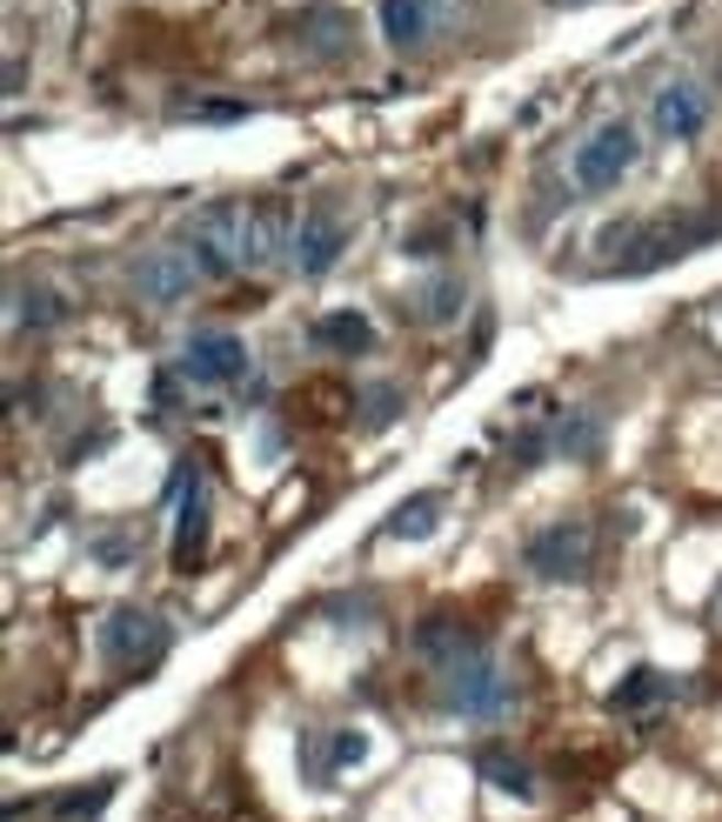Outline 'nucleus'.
<instances>
[{
    "mask_svg": "<svg viewBox=\"0 0 722 822\" xmlns=\"http://www.w3.org/2000/svg\"><path fill=\"white\" fill-rule=\"evenodd\" d=\"M709 227H682V221H629V227H609L602 248L615 255L622 275H656L669 262H682Z\"/></svg>",
    "mask_w": 722,
    "mask_h": 822,
    "instance_id": "obj_1",
    "label": "nucleus"
},
{
    "mask_svg": "<svg viewBox=\"0 0 722 822\" xmlns=\"http://www.w3.org/2000/svg\"><path fill=\"white\" fill-rule=\"evenodd\" d=\"M635 154H642V134H635V121H602V127H589V141L576 147V160H569V181L582 188V195H609V188H622V175L635 168Z\"/></svg>",
    "mask_w": 722,
    "mask_h": 822,
    "instance_id": "obj_2",
    "label": "nucleus"
},
{
    "mask_svg": "<svg viewBox=\"0 0 722 822\" xmlns=\"http://www.w3.org/2000/svg\"><path fill=\"white\" fill-rule=\"evenodd\" d=\"M241 221H248V208H208V214H195L188 255H195V268L208 281H227V275L248 268V234H241Z\"/></svg>",
    "mask_w": 722,
    "mask_h": 822,
    "instance_id": "obj_3",
    "label": "nucleus"
},
{
    "mask_svg": "<svg viewBox=\"0 0 722 822\" xmlns=\"http://www.w3.org/2000/svg\"><path fill=\"white\" fill-rule=\"evenodd\" d=\"M160 648H168V622H160L154 609H141V602L108 609V622H101V655H108L114 669H147V663H160Z\"/></svg>",
    "mask_w": 722,
    "mask_h": 822,
    "instance_id": "obj_4",
    "label": "nucleus"
},
{
    "mask_svg": "<svg viewBox=\"0 0 722 822\" xmlns=\"http://www.w3.org/2000/svg\"><path fill=\"white\" fill-rule=\"evenodd\" d=\"M448 709L468 715V722H502L515 709V689L481 663V655H468V663H455V676H448Z\"/></svg>",
    "mask_w": 722,
    "mask_h": 822,
    "instance_id": "obj_5",
    "label": "nucleus"
},
{
    "mask_svg": "<svg viewBox=\"0 0 722 822\" xmlns=\"http://www.w3.org/2000/svg\"><path fill=\"white\" fill-rule=\"evenodd\" d=\"M522 562L542 575V582H582V575H589V529H576V522H555V529L529 535Z\"/></svg>",
    "mask_w": 722,
    "mask_h": 822,
    "instance_id": "obj_6",
    "label": "nucleus"
},
{
    "mask_svg": "<svg viewBox=\"0 0 722 822\" xmlns=\"http://www.w3.org/2000/svg\"><path fill=\"white\" fill-rule=\"evenodd\" d=\"M181 362H188V381H201V388L248 381V348H241V335H227V327H201Z\"/></svg>",
    "mask_w": 722,
    "mask_h": 822,
    "instance_id": "obj_7",
    "label": "nucleus"
},
{
    "mask_svg": "<svg viewBox=\"0 0 722 822\" xmlns=\"http://www.w3.org/2000/svg\"><path fill=\"white\" fill-rule=\"evenodd\" d=\"M342 248H348V227L335 214H301V227L288 241V262H295V275H329L342 262Z\"/></svg>",
    "mask_w": 722,
    "mask_h": 822,
    "instance_id": "obj_8",
    "label": "nucleus"
},
{
    "mask_svg": "<svg viewBox=\"0 0 722 822\" xmlns=\"http://www.w3.org/2000/svg\"><path fill=\"white\" fill-rule=\"evenodd\" d=\"M649 121H656V134H669V141H696V134L709 127V95L696 88V80H663Z\"/></svg>",
    "mask_w": 722,
    "mask_h": 822,
    "instance_id": "obj_9",
    "label": "nucleus"
},
{
    "mask_svg": "<svg viewBox=\"0 0 722 822\" xmlns=\"http://www.w3.org/2000/svg\"><path fill=\"white\" fill-rule=\"evenodd\" d=\"M295 34H301V47H308V54L342 60V54L355 47V14H348V8H335V0H314V8H301V14H295Z\"/></svg>",
    "mask_w": 722,
    "mask_h": 822,
    "instance_id": "obj_10",
    "label": "nucleus"
},
{
    "mask_svg": "<svg viewBox=\"0 0 722 822\" xmlns=\"http://www.w3.org/2000/svg\"><path fill=\"white\" fill-rule=\"evenodd\" d=\"M195 275H201V268H195L188 248H181V255H175V248H160V255H141V262H134V288H141V301H181V295L195 288Z\"/></svg>",
    "mask_w": 722,
    "mask_h": 822,
    "instance_id": "obj_11",
    "label": "nucleus"
},
{
    "mask_svg": "<svg viewBox=\"0 0 722 822\" xmlns=\"http://www.w3.org/2000/svg\"><path fill=\"white\" fill-rule=\"evenodd\" d=\"M314 342H321V348H335V355H368V348H375V327H368V314L335 308V314H321V321H314Z\"/></svg>",
    "mask_w": 722,
    "mask_h": 822,
    "instance_id": "obj_12",
    "label": "nucleus"
},
{
    "mask_svg": "<svg viewBox=\"0 0 722 822\" xmlns=\"http://www.w3.org/2000/svg\"><path fill=\"white\" fill-rule=\"evenodd\" d=\"M435 529H442V496H435V488H422V496H409V502L388 515L381 535H395V542H429Z\"/></svg>",
    "mask_w": 722,
    "mask_h": 822,
    "instance_id": "obj_13",
    "label": "nucleus"
},
{
    "mask_svg": "<svg viewBox=\"0 0 722 822\" xmlns=\"http://www.w3.org/2000/svg\"><path fill=\"white\" fill-rule=\"evenodd\" d=\"M381 34H388V47H422V34H429V0H381Z\"/></svg>",
    "mask_w": 722,
    "mask_h": 822,
    "instance_id": "obj_14",
    "label": "nucleus"
},
{
    "mask_svg": "<svg viewBox=\"0 0 722 822\" xmlns=\"http://www.w3.org/2000/svg\"><path fill=\"white\" fill-rule=\"evenodd\" d=\"M208 555V502H201V481H195V496H181V535H175V568L188 575L195 562Z\"/></svg>",
    "mask_w": 722,
    "mask_h": 822,
    "instance_id": "obj_15",
    "label": "nucleus"
},
{
    "mask_svg": "<svg viewBox=\"0 0 722 822\" xmlns=\"http://www.w3.org/2000/svg\"><path fill=\"white\" fill-rule=\"evenodd\" d=\"M429 663H468V655H481L462 629H448V622H422V642H415Z\"/></svg>",
    "mask_w": 722,
    "mask_h": 822,
    "instance_id": "obj_16",
    "label": "nucleus"
},
{
    "mask_svg": "<svg viewBox=\"0 0 722 822\" xmlns=\"http://www.w3.org/2000/svg\"><path fill=\"white\" fill-rule=\"evenodd\" d=\"M481 776H489L496 789H509V796H535V776H529V763H522V756L481 749Z\"/></svg>",
    "mask_w": 722,
    "mask_h": 822,
    "instance_id": "obj_17",
    "label": "nucleus"
},
{
    "mask_svg": "<svg viewBox=\"0 0 722 822\" xmlns=\"http://www.w3.org/2000/svg\"><path fill=\"white\" fill-rule=\"evenodd\" d=\"M241 234H248V268H268L275 248H281V227L268 208H248V221H241Z\"/></svg>",
    "mask_w": 722,
    "mask_h": 822,
    "instance_id": "obj_18",
    "label": "nucleus"
},
{
    "mask_svg": "<svg viewBox=\"0 0 722 822\" xmlns=\"http://www.w3.org/2000/svg\"><path fill=\"white\" fill-rule=\"evenodd\" d=\"M663 696H669V682H663L656 669H635V676L615 682V709H656Z\"/></svg>",
    "mask_w": 722,
    "mask_h": 822,
    "instance_id": "obj_19",
    "label": "nucleus"
},
{
    "mask_svg": "<svg viewBox=\"0 0 722 822\" xmlns=\"http://www.w3.org/2000/svg\"><path fill=\"white\" fill-rule=\"evenodd\" d=\"M54 314H60V301H54L47 288H27V281H14V327H27V321H34V327H47Z\"/></svg>",
    "mask_w": 722,
    "mask_h": 822,
    "instance_id": "obj_20",
    "label": "nucleus"
},
{
    "mask_svg": "<svg viewBox=\"0 0 722 822\" xmlns=\"http://www.w3.org/2000/svg\"><path fill=\"white\" fill-rule=\"evenodd\" d=\"M422 314H429V321H455V314H462V281H455V275H442V281L422 295Z\"/></svg>",
    "mask_w": 722,
    "mask_h": 822,
    "instance_id": "obj_21",
    "label": "nucleus"
},
{
    "mask_svg": "<svg viewBox=\"0 0 722 822\" xmlns=\"http://www.w3.org/2000/svg\"><path fill=\"white\" fill-rule=\"evenodd\" d=\"M181 114H188V121H248L255 108H248V101H188Z\"/></svg>",
    "mask_w": 722,
    "mask_h": 822,
    "instance_id": "obj_22",
    "label": "nucleus"
},
{
    "mask_svg": "<svg viewBox=\"0 0 722 822\" xmlns=\"http://www.w3.org/2000/svg\"><path fill=\"white\" fill-rule=\"evenodd\" d=\"M368 763V735L362 729H342L335 735V769H362Z\"/></svg>",
    "mask_w": 722,
    "mask_h": 822,
    "instance_id": "obj_23",
    "label": "nucleus"
},
{
    "mask_svg": "<svg viewBox=\"0 0 722 822\" xmlns=\"http://www.w3.org/2000/svg\"><path fill=\"white\" fill-rule=\"evenodd\" d=\"M395 408H401V395H395V388H375V395H368V422H388Z\"/></svg>",
    "mask_w": 722,
    "mask_h": 822,
    "instance_id": "obj_24",
    "label": "nucleus"
}]
</instances>
